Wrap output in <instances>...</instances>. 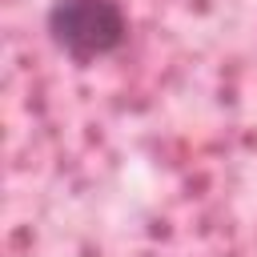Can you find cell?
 <instances>
[{"instance_id":"cell-1","label":"cell","mask_w":257,"mask_h":257,"mask_svg":"<svg viewBox=\"0 0 257 257\" xmlns=\"http://www.w3.org/2000/svg\"><path fill=\"white\" fill-rule=\"evenodd\" d=\"M48 28L68 52L100 56L124 40V12L116 0H56L48 12Z\"/></svg>"}]
</instances>
